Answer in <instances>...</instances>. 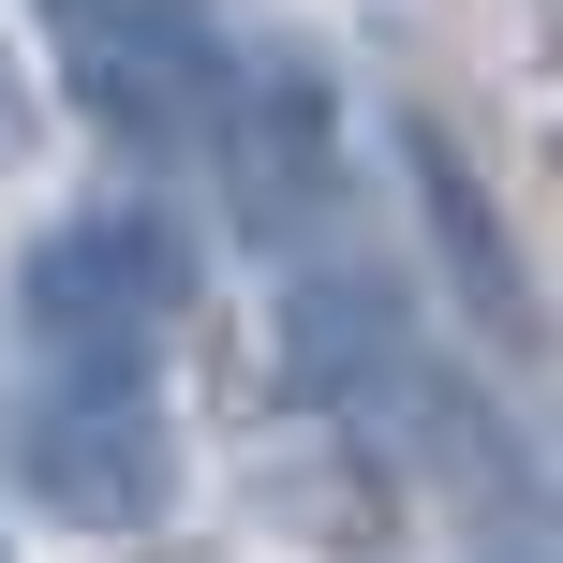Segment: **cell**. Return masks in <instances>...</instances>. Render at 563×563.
<instances>
[{"instance_id":"obj_1","label":"cell","mask_w":563,"mask_h":563,"mask_svg":"<svg viewBox=\"0 0 563 563\" xmlns=\"http://www.w3.org/2000/svg\"><path fill=\"white\" fill-rule=\"evenodd\" d=\"M178 297H194V253L148 208H75L15 267V311H30V341L59 371H148V341L178 327Z\"/></svg>"},{"instance_id":"obj_3","label":"cell","mask_w":563,"mask_h":563,"mask_svg":"<svg viewBox=\"0 0 563 563\" xmlns=\"http://www.w3.org/2000/svg\"><path fill=\"white\" fill-rule=\"evenodd\" d=\"M30 489H45L59 519H148L178 489V445L164 416H148V371H59V400L30 416Z\"/></svg>"},{"instance_id":"obj_5","label":"cell","mask_w":563,"mask_h":563,"mask_svg":"<svg viewBox=\"0 0 563 563\" xmlns=\"http://www.w3.org/2000/svg\"><path fill=\"white\" fill-rule=\"evenodd\" d=\"M0 148H15V75H0Z\"/></svg>"},{"instance_id":"obj_2","label":"cell","mask_w":563,"mask_h":563,"mask_svg":"<svg viewBox=\"0 0 563 563\" xmlns=\"http://www.w3.org/2000/svg\"><path fill=\"white\" fill-rule=\"evenodd\" d=\"M75 104L104 119L119 148H208V134H238V59L208 45V30H178V15L104 0V15L75 30Z\"/></svg>"},{"instance_id":"obj_6","label":"cell","mask_w":563,"mask_h":563,"mask_svg":"<svg viewBox=\"0 0 563 563\" xmlns=\"http://www.w3.org/2000/svg\"><path fill=\"white\" fill-rule=\"evenodd\" d=\"M0 563H15V549H0Z\"/></svg>"},{"instance_id":"obj_4","label":"cell","mask_w":563,"mask_h":563,"mask_svg":"<svg viewBox=\"0 0 563 563\" xmlns=\"http://www.w3.org/2000/svg\"><path fill=\"white\" fill-rule=\"evenodd\" d=\"M416 194H430V238H445V253H460V282H475V311L519 341V327H534V297H519V253H505V223L475 208V178H460L430 134H416Z\"/></svg>"}]
</instances>
